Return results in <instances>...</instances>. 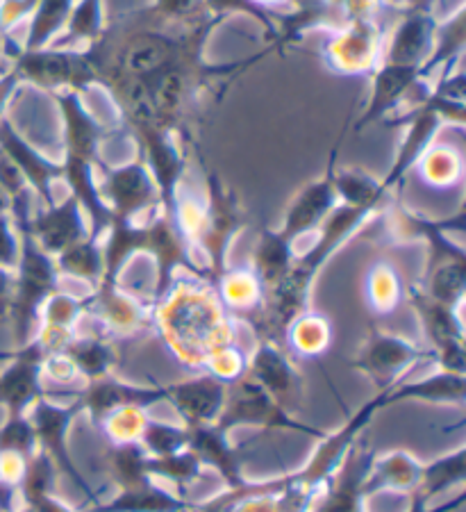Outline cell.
I'll use <instances>...</instances> for the list:
<instances>
[{
  "mask_svg": "<svg viewBox=\"0 0 466 512\" xmlns=\"http://www.w3.org/2000/svg\"><path fill=\"white\" fill-rule=\"evenodd\" d=\"M378 212L380 210L373 208H351V205H337L330 212V217L316 230V242L303 255H296L287 276L264 294L260 312L248 319L257 340L285 344V333L291 321L310 308L316 276L321 274L332 255Z\"/></svg>",
  "mask_w": 466,
  "mask_h": 512,
  "instance_id": "6da1fadb",
  "label": "cell"
},
{
  "mask_svg": "<svg viewBox=\"0 0 466 512\" xmlns=\"http://www.w3.org/2000/svg\"><path fill=\"white\" fill-rule=\"evenodd\" d=\"M230 319L214 289L198 278L194 283L176 280L153 310V328L189 367H203L216 349L235 342Z\"/></svg>",
  "mask_w": 466,
  "mask_h": 512,
  "instance_id": "7a4b0ae2",
  "label": "cell"
},
{
  "mask_svg": "<svg viewBox=\"0 0 466 512\" xmlns=\"http://www.w3.org/2000/svg\"><path fill=\"white\" fill-rule=\"evenodd\" d=\"M205 221L198 235L194 251L203 255V283L214 289L216 280L228 269V253L237 235L248 226V214L241 205L237 192L223 183L219 173L205 171Z\"/></svg>",
  "mask_w": 466,
  "mask_h": 512,
  "instance_id": "3957f363",
  "label": "cell"
},
{
  "mask_svg": "<svg viewBox=\"0 0 466 512\" xmlns=\"http://www.w3.org/2000/svg\"><path fill=\"white\" fill-rule=\"evenodd\" d=\"M7 64L21 85L44 89L51 96L62 92L85 96L91 87H101V76L89 48L46 46L37 51H21L19 46Z\"/></svg>",
  "mask_w": 466,
  "mask_h": 512,
  "instance_id": "277c9868",
  "label": "cell"
},
{
  "mask_svg": "<svg viewBox=\"0 0 466 512\" xmlns=\"http://www.w3.org/2000/svg\"><path fill=\"white\" fill-rule=\"evenodd\" d=\"M216 426L226 433H232L239 426H253L264 433H298L312 437L316 442L326 437V431L303 424L301 419L294 417V412L282 408L251 376H241L239 381L228 385L226 403H223V412Z\"/></svg>",
  "mask_w": 466,
  "mask_h": 512,
  "instance_id": "5b68a950",
  "label": "cell"
},
{
  "mask_svg": "<svg viewBox=\"0 0 466 512\" xmlns=\"http://www.w3.org/2000/svg\"><path fill=\"white\" fill-rule=\"evenodd\" d=\"M82 415V403L78 399V392L73 394L71 403H55L51 396H41V399L32 406L28 417L37 431L39 451L46 453L48 460L53 462L57 474L66 476V481H71L78 490L85 494V499L94 506L98 503V494L94 487L87 483L85 474L80 472L76 460H73L69 451V431L76 417Z\"/></svg>",
  "mask_w": 466,
  "mask_h": 512,
  "instance_id": "8992f818",
  "label": "cell"
},
{
  "mask_svg": "<svg viewBox=\"0 0 466 512\" xmlns=\"http://www.w3.org/2000/svg\"><path fill=\"white\" fill-rule=\"evenodd\" d=\"M407 303L419 319L437 369L466 374L462 308H451V305L430 299L419 285L407 289Z\"/></svg>",
  "mask_w": 466,
  "mask_h": 512,
  "instance_id": "52a82bcc",
  "label": "cell"
},
{
  "mask_svg": "<svg viewBox=\"0 0 466 512\" xmlns=\"http://www.w3.org/2000/svg\"><path fill=\"white\" fill-rule=\"evenodd\" d=\"M130 130L139 148V158L144 160L160 192L162 212L173 221L176 194L187 176V153L180 142V132L155 123H137Z\"/></svg>",
  "mask_w": 466,
  "mask_h": 512,
  "instance_id": "ba28073f",
  "label": "cell"
},
{
  "mask_svg": "<svg viewBox=\"0 0 466 512\" xmlns=\"http://www.w3.org/2000/svg\"><path fill=\"white\" fill-rule=\"evenodd\" d=\"M103 171V178L98 180L103 201L112 212V221H148L162 210L160 192L151 173H148L144 160L132 158L119 167H105L98 164Z\"/></svg>",
  "mask_w": 466,
  "mask_h": 512,
  "instance_id": "9c48e42d",
  "label": "cell"
},
{
  "mask_svg": "<svg viewBox=\"0 0 466 512\" xmlns=\"http://www.w3.org/2000/svg\"><path fill=\"white\" fill-rule=\"evenodd\" d=\"M428 360L432 362L428 346H419L407 337L373 328L353 360V367L369 378L380 392L403 383L407 371Z\"/></svg>",
  "mask_w": 466,
  "mask_h": 512,
  "instance_id": "30bf717a",
  "label": "cell"
},
{
  "mask_svg": "<svg viewBox=\"0 0 466 512\" xmlns=\"http://www.w3.org/2000/svg\"><path fill=\"white\" fill-rule=\"evenodd\" d=\"M141 255H148L155 262V287L151 294V305L160 303L169 289L176 285V271L187 269L198 280H203V267L194 258V249L180 235L178 226L160 210L144 224V242Z\"/></svg>",
  "mask_w": 466,
  "mask_h": 512,
  "instance_id": "8fae6325",
  "label": "cell"
},
{
  "mask_svg": "<svg viewBox=\"0 0 466 512\" xmlns=\"http://www.w3.org/2000/svg\"><path fill=\"white\" fill-rule=\"evenodd\" d=\"M85 319L112 340H128L153 328V305L126 292L121 283L101 280L85 296Z\"/></svg>",
  "mask_w": 466,
  "mask_h": 512,
  "instance_id": "7c38bea8",
  "label": "cell"
},
{
  "mask_svg": "<svg viewBox=\"0 0 466 512\" xmlns=\"http://www.w3.org/2000/svg\"><path fill=\"white\" fill-rule=\"evenodd\" d=\"M385 21H351L339 26L326 46V64L339 76H371L382 60Z\"/></svg>",
  "mask_w": 466,
  "mask_h": 512,
  "instance_id": "4fadbf2b",
  "label": "cell"
},
{
  "mask_svg": "<svg viewBox=\"0 0 466 512\" xmlns=\"http://www.w3.org/2000/svg\"><path fill=\"white\" fill-rule=\"evenodd\" d=\"M341 146V137L330 151L328 167L319 178H314L312 183H307L301 192L294 196V201L289 203L282 219V226L278 228V235L285 239L287 244L296 246V242L305 235L316 233L321 228L323 221L330 217V212L337 208V192H335V169H337V153Z\"/></svg>",
  "mask_w": 466,
  "mask_h": 512,
  "instance_id": "5bb4252c",
  "label": "cell"
},
{
  "mask_svg": "<svg viewBox=\"0 0 466 512\" xmlns=\"http://www.w3.org/2000/svg\"><path fill=\"white\" fill-rule=\"evenodd\" d=\"M396 126H405V137L401 146H398L396 158L391 162L389 171L380 178L382 192L391 196L396 189H401L405 183V176L423 158V153L435 144L444 121L439 119V114L432 107L419 98L414 105H407L405 110L396 117Z\"/></svg>",
  "mask_w": 466,
  "mask_h": 512,
  "instance_id": "9a60e30c",
  "label": "cell"
},
{
  "mask_svg": "<svg viewBox=\"0 0 466 512\" xmlns=\"http://www.w3.org/2000/svg\"><path fill=\"white\" fill-rule=\"evenodd\" d=\"M439 23L441 16L437 12V3L407 7L394 26V32L385 39L380 64L421 69L435 48Z\"/></svg>",
  "mask_w": 466,
  "mask_h": 512,
  "instance_id": "2e32d148",
  "label": "cell"
},
{
  "mask_svg": "<svg viewBox=\"0 0 466 512\" xmlns=\"http://www.w3.org/2000/svg\"><path fill=\"white\" fill-rule=\"evenodd\" d=\"M44 360L35 337L28 344L16 346L10 365L0 371V406L5 408L7 417L28 415L32 406L46 396L44 387Z\"/></svg>",
  "mask_w": 466,
  "mask_h": 512,
  "instance_id": "e0dca14e",
  "label": "cell"
},
{
  "mask_svg": "<svg viewBox=\"0 0 466 512\" xmlns=\"http://www.w3.org/2000/svg\"><path fill=\"white\" fill-rule=\"evenodd\" d=\"M451 233H464V208L448 219H430L419 212H412L398 205L391 212V235L398 242H414L421 239L428 246L426 269L448 260H466V253L460 244H455Z\"/></svg>",
  "mask_w": 466,
  "mask_h": 512,
  "instance_id": "ac0fdd59",
  "label": "cell"
},
{
  "mask_svg": "<svg viewBox=\"0 0 466 512\" xmlns=\"http://www.w3.org/2000/svg\"><path fill=\"white\" fill-rule=\"evenodd\" d=\"M0 153L10 160L16 171L21 173L26 180L32 194L41 198L44 208L55 205V183L62 180V162L46 158L39 148L32 146L19 130L14 128V123L3 117L0 119Z\"/></svg>",
  "mask_w": 466,
  "mask_h": 512,
  "instance_id": "d6986e66",
  "label": "cell"
},
{
  "mask_svg": "<svg viewBox=\"0 0 466 512\" xmlns=\"http://www.w3.org/2000/svg\"><path fill=\"white\" fill-rule=\"evenodd\" d=\"M78 399L82 403V412L96 428L101 421L114 410L121 408H141L151 410L157 403L166 401V387H146V385H132L126 381H119L114 374L98 378V381L85 383L78 390Z\"/></svg>",
  "mask_w": 466,
  "mask_h": 512,
  "instance_id": "ffe728a7",
  "label": "cell"
},
{
  "mask_svg": "<svg viewBox=\"0 0 466 512\" xmlns=\"http://www.w3.org/2000/svg\"><path fill=\"white\" fill-rule=\"evenodd\" d=\"M371 92L366 98L364 110L353 123V132H364L366 128L376 126L387 119L391 112L405 105L414 89L423 87L421 73L414 66H396V64H378L371 73Z\"/></svg>",
  "mask_w": 466,
  "mask_h": 512,
  "instance_id": "44dd1931",
  "label": "cell"
},
{
  "mask_svg": "<svg viewBox=\"0 0 466 512\" xmlns=\"http://www.w3.org/2000/svg\"><path fill=\"white\" fill-rule=\"evenodd\" d=\"M246 376H251L257 385H262L282 408L289 412L301 401L303 376L294 367L282 344L257 340L253 353L248 355Z\"/></svg>",
  "mask_w": 466,
  "mask_h": 512,
  "instance_id": "7402d4cb",
  "label": "cell"
},
{
  "mask_svg": "<svg viewBox=\"0 0 466 512\" xmlns=\"http://www.w3.org/2000/svg\"><path fill=\"white\" fill-rule=\"evenodd\" d=\"M62 119L64 158L101 162V146L107 137L105 126L89 112L85 98L76 92L53 94Z\"/></svg>",
  "mask_w": 466,
  "mask_h": 512,
  "instance_id": "603a6c76",
  "label": "cell"
},
{
  "mask_svg": "<svg viewBox=\"0 0 466 512\" xmlns=\"http://www.w3.org/2000/svg\"><path fill=\"white\" fill-rule=\"evenodd\" d=\"M373 453L369 447L355 442L348 451L344 465L332 476L326 490L319 494V499L312 503L310 512H366L364 510V483L373 465Z\"/></svg>",
  "mask_w": 466,
  "mask_h": 512,
  "instance_id": "cb8c5ba5",
  "label": "cell"
},
{
  "mask_svg": "<svg viewBox=\"0 0 466 512\" xmlns=\"http://www.w3.org/2000/svg\"><path fill=\"white\" fill-rule=\"evenodd\" d=\"M30 230L41 249L57 258L62 251L89 235V224L76 198L66 194L62 201H55L51 208L32 212Z\"/></svg>",
  "mask_w": 466,
  "mask_h": 512,
  "instance_id": "d4e9b609",
  "label": "cell"
},
{
  "mask_svg": "<svg viewBox=\"0 0 466 512\" xmlns=\"http://www.w3.org/2000/svg\"><path fill=\"white\" fill-rule=\"evenodd\" d=\"M166 387V401L182 419L187 428L216 424L223 412V403H226L228 385L216 381L210 374H201L196 378H187V381L164 385Z\"/></svg>",
  "mask_w": 466,
  "mask_h": 512,
  "instance_id": "484cf974",
  "label": "cell"
},
{
  "mask_svg": "<svg viewBox=\"0 0 466 512\" xmlns=\"http://www.w3.org/2000/svg\"><path fill=\"white\" fill-rule=\"evenodd\" d=\"M189 449L196 453L203 467H212L226 481V487H239L248 481L241 449L230 442V433L216 424L189 428Z\"/></svg>",
  "mask_w": 466,
  "mask_h": 512,
  "instance_id": "4316f807",
  "label": "cell"
},
{
  "mask_svg": "<svg viewBox=\"0 0 466 512\" xmlns=\"http://www.w3.org/2000/svg\"><path fill=\"white\" fill-rule=\"evenodd\" d=\"M62 353L73 362L78 376L85 383L112 376L116 365H119V351H116L114 340L98 328H91L87 333L76 328Z\"/></svg>",
  "mask_w": 466,
  "mask_h": 512,
  "instance_id": "83f0119b",
  "label": "cell"
},
{
  "mask_svg": "<svg viewBox=\"0 0 466 512\" xmlns=\"http://www.w3.org/2000/svg\"><path fill=\"white\" fill-rule=\"evenodd\" d=\"M466 399V374H453V371L437 369L421 381L398 383L389 387L391 406L407 401L437 403V406H464Z\"/></svg>",
  "mask_w": 466,
  "mask_h": 512,
  "instance_id": "f1b7e54d",
  "label": "cell"
},
{
  "mask_svg": "<svg viewBox=\"0 0 466 512\" xmlns=\"http://www.w3.org/2000/svg\"><path fill=\"white\" fill-rule=\"evenodd\" d=\"M423 474V462L412 456L410 451L396 449L387 451L382 456L373 458V465L369 469V476H366L364 483V494L366 499L371 494L382 492V490H396V492H414L416 485L421 481Z\"/></svg>",
  "mask_w": 466,
  "mask_h": 512,
  "instance_id": "f546056e",
  "label": "cell"
},
{
  "mask_svg": "<svg viewBox=\"0 0 466 512\" xmlns=\"http://www.w3.org/2000/svg\"><path fill=\"white\" fill-rule=\"evenodd\" d=\"M194 501L164 490L157 481L144 483L130 490H119L110 501H98L89 512H189Z\"/></svg>",
  "mask_w": 466,
  "mask_h": 512,
  "instance_id": "4dcf8cb0",
  "label": "cell"
},
{
  "mask_svg": "<svg viewBox=\"0 0 466 512\" xmlns=\"http://www.w3.org/2000/svg\"><path fill=\"white\" fill-rule=\"evenodd\" d=\"M214 294L230 317L251 319L257 315L264 303V289L251 269H226L216 280Z\"/></svg>",
  "mask_w": 466,
  "mask_h": 512,
  "instance_id": "1f68e13d",
  "label": "cell"
},
{
  "mask_svg": "<svg viewBox=\"0 0 466 512\" xmlns=\"http://www.w3.org/2000/svg\"><path fill=\"white\" fill-rule=\"evenodd\" d=\"M296 246L287 244L285 239L278 235V230H262L257 237L255 251H253V264L251 271L255 278L260 280L264 294L276 287L282 278L287 276L296 258Z\"/></svg>",
  "mask_w": 466,
  "mask_h": 512,
  "instance_id": "d6a6232c",
  "label": "cell"
},
{
  "mask_svg": "<svg viewBox=\"0 0 466 512\" xmlns=\"http://www.w3.org/2000/svg\"><path fill=\"white\" fill-rule=\"evenodd\" d=\"M57 271L62 278H73L87 283L94 289L103 280L105 274V255H103V237L87 235L55 258Z\"/></svg>",
  "mask_w": 466,
  "mask_h": 512,
  "instance_id": "836d02e7",
  "label": "cell"
},
{
  "mask_svg": "<svg viewBox=\"0 0 466 512\" xmlns=\"http://www.w3.org/2000/svg\"><path fill=\"white\" fill-rule=\"evenodd\" d=\"M466 481V447H460L444 453L437 460L423 462V474L421 481L416 485V490L410 494L426 499L432 503V499L441 497V494L451 492L453 487H460Z\"/></svg>",
  "mask_w": 466,
  "mask_h": 512,
  "instance_id": "e575fe53",
  "label": "cell"
},
{
  "mask_svg": "<svg viewBox=\"0 0 466 512\" xmlns=\"http://www.w3.org/2000/svg\"><path fill=\"white\" fill-rule=\"evenodd\" d=\"M285 344L298 355V358H319V355L326 353L332 344V324L328 317L307 310L301 317L291 321V326L285 333Z\"/></svg>",
  "mask_w": 466,
  "mask_h": 512,
  "instance_id": "d590c367",
  "label": "cell"
},
{
  "mask_svg": "<svg viewBox=\"0 0 466 512\" xmlns=\"http://www.w3.org/2000/svg\"><path fill=\"white\" fill-rule=\"evenodd\" d=\"M335 192L339 205H351V208L382 210L387 201V194L382 192L380 178L355 167L335 169Z\"/></svg>",
  "mask_w": 466,
  "mask_h": 512,
  "instance_id": "8d00e7d4",
  "label": "cell"
},
{
  "mask_svg": "<svg viewBox=\"0 0 466 512\" xmlns=\"http://www.w3.org/2000/svg\"><path fill=\"white\" fill-rule=\"evenodd\" d=\"M201 3H203L205 14L219 21H226L228 16H235V14L251 16L253 21L260 23L264 32H269L273 37L271 44L276 48H278L280 37L285 35V26H287L285 7H280V10H271V7H264L260 3H255V0H201Z\"/></svg>",
  "mask_w": 466,
  "mask_h": 512,
  "instance_id": "74e56055",
  "label": "cell"
},
{
  "mask_svg": "<svg viewBox=\"0 0 466 512\" xmlns=\"http://www.w3.org/2000/svg\"><path fill=\"white\" fill-rule=\"evenodd\" d=\"M107 474L119 490H130L155 478L148 474V453L141 449L139 442L132 444H110L105 456Z\"/></svg>",
  "mask_w": 466,
  "mask_h": 512,
  "instance_id": "f35d334b",
  "label": "cell"
},
{
  "mask_svg": "<svg viewBox=\"0 0 466 512\" xmlns=\"http://www.w3.org/2000/svg\"><path fill=\"white\" fill-rule=\"evenodd\" d=\"M103 0H76L71 19L51 46L91 48L103 35Z\"/></svg>",
  "mask_w": 466,
  "mask_h": 512,
  "instance_id": "ab89813d",
  "label": "cell"
},
{
  "mask_svg": "<svg viewBox=\"0 0 466 512\" xmlns=\"http://www.w3.org/2000/svg\"><path fill=\"white\" fill-rule=\"evenodd\" d=\"M364 294L373 315H391L405 296L401 274L389 262H376L364 278Z\"/></svg>",
  "mask_w": 466,
  "mask_h": 512,
  "instance_id": "60d3db41",
  "label": "cell"
},
{
  "mask_svg": "<svg viewBox=\"0 0 466 512\" xmlns=\"http://www.w3.org/2000/svg\"><path fill=\"white\" fill-rule=\"evenodd\" d=\"M419 287L430 299L451 308H462L466 296V260H448L426 269Z\"/></svg>",
  "mask_w": 466,
  "mask_h": 512,
  "instance_id": "b9f144b4",
  "label": "cell"
},
{
  "mask_svg": "<svg viewBox=\"0 0 466 512\" xmlns=\"http://www.w3.org/2000/svg\"><path fill=\"white\" fill-rule=\"evenodd\" d=\"M148 474L155 481H169L176 487V494L189 499V487L194 485L203 474V465L194 451L189 447L182 449L173 456L151 458L148 456Z\"/></svg>",
  "mask_w": 466,
  "mask_h": 512,
  "instance_id": "7bdbcfd3",
  "label": "cell"
},
{
  "mask_svg": "<svg viewBox=\"0 0 466 512\" xmlns=\"http://www.w3.org/2000/svg\"><path fill=\"white\" fill-rule=\"evenodd\" d=\"M135 19L155 28L182 30L207 19L201 0H153Z\"/></svg>",
  "mask_w": 466,
  "mask_h": 512,
  "instance_id": "ee69618b",
  "label": "cell"
},
{
  "mask_svg": "<svg viewBox=\"0 0 466 512\" xmlns=\"http://www.w3.org/2000/svg\"><path fill=\"white\" fill-rule=\"evenodd\" d=\"M421 178L426 180L430 187L435 189H448L462 183L464 178V160L462 153L455 151L453 146H439L432 144L423 158L416 164Z\"/></svg>",
  "mask_w": 466,
  "mask_h": 512,
  "instance_id": "f6af8a7d",
  "label": "cell"
},
{
  "mask_svg": "<svg viewBox=\"0 0 466 512\" xmlns=\"http://www.w3.org/2000/svg\"><path fill=\"white\" fill-rule=\"evenodd\" d=\"M82 319H85V296L80 299V296L66 294L62 289H57L41 305L39 328H55L66 330V333H76Z\"/></svg>",
  "mask_w": 466,
  "mask_h": 512,
  "instance_id": "bcb514c9",
  "label": "cell"
},
{
  "mask_svg": "<svg viewBox=\"0 0 466 512\" xmlns=\"http://www.w3.org/2000/svg\"><path fill=\"white\" fill-rule=\"evenodd\" d=\"M139 444L151 458L173 456V453L189 447V428L173 426L166 424V421H155L148 417L144 433L139 437Z\"/></svg>",
  "mask_w": 466,
  "mask_h": 512,
  "instance_id": "7dc6e473",
  "label": "cell"
},
{
  "mask_svg": "<svg viewBox=\"0 0 466 512\" xmlns=\"http://www.w3.org/2000/svg\"><path fill=\"white\" fill-rule=\"evenodd\" d=\"M148 421V412L141 408H121L114 410L107 415L98 431L110 444H132L139 442L141 433H144V426Z\"/></svg>",
  "mask_w": 466,
  "mask_h": 512,
  "instance_id": "c3c4849f",
  "label": "cell"
},
{
  "mask_svg": "<svg viewBox=\"0 0 466 512\" xmlns=\"http://www.w3.org/2000/svg\"><path fill=\"white\" fill-rule=\"evenodd\" d=\"M37 451L39 440L30 417H5V424L0 426V453H16L30 460Z\"/></svg>",
  "mask_w": 466,
  "mask_h": 512,
  "instance_id": "681fc988",
  "label": "cell"
},
{
  "mask_svg": "<svg viewBox=\"0 0 466 512\" xmlns=\"http://www.w3.org/2000/svg\"><path fill=\"white\" fill-rule=\"evenodd\" d=\"M246 367H248V353L241 351L235 342L216 349L210 358L203 362L205 374L214 376L216 381L226 385L239 381L241 376H246Z\"/></svg>",
  "mask_w": 466,
  "mask_h": 512,
  "instance_id": "f907efd6",
  "label": "cell"
},
{
  "mask_svg": "<svg viewBox=\"0 0 466 512\" xmlns=\"http://www.w3.org/2000/svg\"><path fill=\"white\" fill-rule=\"evenodd\" d=\"M19 251L21 242L12 221V214L0 212V267L14 271L16 262H19Z\"/></svg>",
  "mask_w": 466,
  "mask_h": 512,
  "instance_id": "816d5d0a",
  "label": "cell"
},
{
  "mask_svg": "<svg viewBox=\"0 0 466 512\" xmlns=\"http://www.w3.org/2000/svg\"><path fill=\"white\" fill-rule=\"evenodd\" d=\"M44 378H48L53 385H73L80 376L64 353H55L44 360Z\"/></svg>",
  "mask_w": 466,
  "mask_h": 512,
  "instance_id": "f5cc1de1",
  "label": "cell"
},
{
  "mask_svg": "<svg viewBox=\"0 0 466 512\" xmlns=\"http://www.w3.org/2000/svg\"><path fill=\"white\" fill-rule=\"evenodd\" d=\"M464 499H466L464 492H460L455 499L432 506L430 501L416 497V494H410V508H407V512H457L464 506Z\"/></svg>",
  "mask_w": 466,
  "mask_h": 512,
  "instance_id": "db71d44e",
  "label": "cell"
},
{
  "mask_svg": "<svg viewBox=\"0 0 466 512\" xmlns=\"http://www.w3.org/2000/svg\"><path fill=\"white\" fill-rule=\"evenodd\" d=\"M12 292H14V271L0 267V324L7 321Z\"/></svg>",
  "mask_w": 466,
  "mask_h": 512,
  "instance_id": "11a10c76",
  "label": "cell"
},
{
  "mask_svg": "<svg viewBox=\"0 0 466 512\" xmlns=\"http://www.w3.org/2000/svg\"><path fill=\"white\" fill-rule=\"evenodd\" d=\"M19 506V490L0 481V512H14Z\"/></svg>",
  "mask_w": 466,
  "mask_h": 512,
  "instance_id": "9f6ffc18",
  "label": "cell"
},
{
  "mask_svg": "<svg viewBox=\"0 0 466 512\" xmlns=\"http://www.w3.org/2000/svg\"><path fill=\"white\" fill-rule=\"evenodd\" d=\"M14 51H16V44L10 39V35H3V32H0V55L10 57Z\"/></svg>",
  "mask_w": 466,
  "mask_h": 512,
  "instance_id": "6f0895ef",
  "label": "cell"
},
{
  "mask_svg": "<svg viewBox=\"0 0 466 512\" xmlns=\"http://www.w3.org/2000/svg\"><path fill=\"white\" fill-rule=\"evenodd\" d=\"M255 3H260L264 7H271V10H280L285 3H291V0H255Z\"/></svg>",
  "mask_w": 466,
  "mask_h": 512,
  "instance_id": "680465c9",
  "label": "cell"
},
{
  "mask_svg": "<svg viewBox=\"0 0 466 512\" xmlns=\"http://www.w3.org/2000/svg\"><path fill=\"white\" fill-rule=\"evenodd\" d=\"M398 5H403L405 10L407 7H414V5H426V3H435V0H396Z\"/></svg>",
  "mask_w": 466,
  "mask_h": 512,
  "instance_id": "91938a15",
  "label": "cell"
},
{
  "mask_svg": "<svg viewBox=\"0 0 466 512\" xmlns=\"http://www.w3.org/2000/svg\"><path fill=\"white\" fill-rule=\"evenodd\" d=\"M0 212H10V201H7L3 189H0Z\"/></svg>",
  "mask_w": 466,
  "mask_h": 512,
  "instance_id": "94428289",
  "label": "cell"
},
{
  "mask_svg": "<svg viewBox=\"0 0 466 512\" xmlns=\"http://www.w3.org/2000/svg\"><path fill=\"white\" fill-rule=\"evenodd\" d=\"M14 512H30V510H28V508H23V506H19V508L14 510Z\"/></svg>",
  "mask_w": 466,
  "mask_h": 512,
  "instance_id": "6125c7cd",
  "label": "cell"
},
{
  "mask_svg": "<svg viewBox=\"0 0 466 512\" xmlns=\"http://www.w3.org/2000/svg\"><path fill=\"white\" fill-rule=\"evenodd\" d=\"M189 512H203V510H198V508H196V503H194V508H191Z\"/></svg>",
  "mask_w": 466,
  "mask_h": 512,
  "instance_id": "be15d7a7",
  "label": "cell"
}]
</instances>
